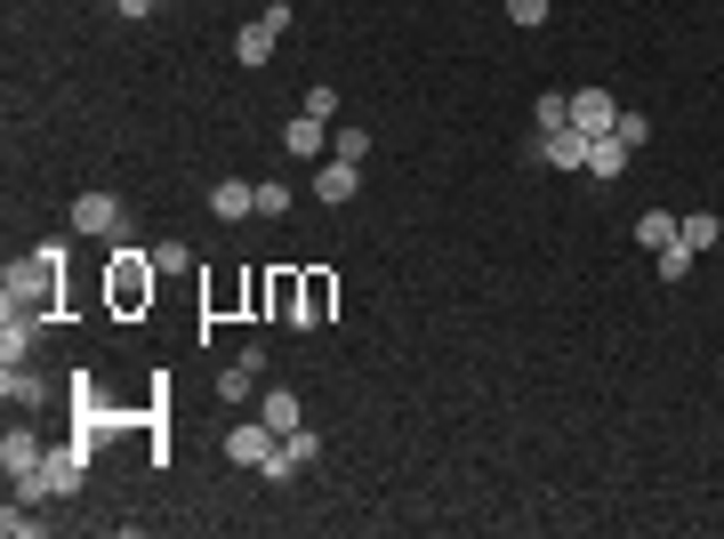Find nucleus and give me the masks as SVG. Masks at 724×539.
<instances>
[{"mask_svg": "<svg viewBox=\"0 0 724 539\" xmlns=\"http://www.w3.org/2000/svg\"><path fill=\"white\" fill-rule=\"evenodd\" d=\"M153 282H161V266L121 233V242H113V266H106V307H113V315H146V307H153Z\"/></svg>", "mask_w": 724, "mask_h": 539, "instance_id": "nucleus-2", "label": "nucleus"}, {"mask_svg": "<svg viewBox=\"0 0 724 539\" xmlns=\"http://www.w3.org/2000/svg\"><path fill=\"white\" fill-rule=\"evenodd\" d=\"M298 467H306V459H298V451H290V443H274V451H266V467H258V476H266V483H274V491H282V483H290V476H298Z\"/></svg>", "mask_w": 724, "mask_h": 539, "instance_id": "nucleus-21", "label": "nucleus"}, {"mask_svg": "<svg viewBox=\"0 0 724 539\" xmlns=\"http://www.w3.org/2000/svg\"><path fill=\"white\" fill-rule=\"evenodd\" d=\"M57 282H65V242H41L24 250L9 275H0V315H57Z\"/></svg>", "mask_w": 724, "mask_h": 539, "instance_id": "nucleus-1", "label": "nucleus"}, {"mask_svg": "<svg viewBox=\"0 0 724 539\" xmlns=\"http://www.w3.org/2000/svg\"><path fill=\"white\" fill-rule=\"evenodd\" d=\"M547 9H556V0H507V17L524 24V32H539V24H547Z\"/></svg>", "mask_w": 724, "mask_h": 539, "instance_id": "nucleus-27", "label": "nucleus"}, {"mask_svg": "<svg viewBox=\"0 0 724 539\" xmlns=\"http://www.w3.org/2000/svg\"><path fill=\"white\" fill-rule=\"evenodd\" d=\"M676 233H684V218H668V210H644V218H636V242H644V250H668Z\"/></svg>", "mask_w": 724, "mask_h": 539, "instance_id": "nucleus-20", "label": "nucleus"}, {"mask_svg": "<svg viewBox=\"0 0 724 539\" xmlns=\"http://www.w3.org/2000/svg\"><path fill=\"white\" fill-rule=\"evenodd\" d=\"M532 121H539V129H564V121H572V97H564V89H547L539 106H532Z\"/></svg>", "mask_w": 724, "mask_h": 539, "instance_id": "nucleus-23", "label": "nucleus"}, {"mask_svg": "<svg viewBox=\"0 0 724 539\" xmlns=\"http://www.w3.org/2000/svg\"><path fill=\"white\" fill-rule=\"evenodd\" d=\"M274 443H282V435H274L266 419H241V427L226 435V459H234V467H266V451H274Z\"/></svg>", "mask_w": 724, "mask_h": 539, "instance_id": "nucleus-10", "label": "nucleus"}, {"mask_svg": "<svg viewBox=\"0 0 724 539\" xmlns=\"http://www.w3.org/2000/svg\"><path fill=\"white\" fill-rule=\"evenodd\" d=\"M612 138H619V146H628V153H636V146L652 138V121H644V113H628V106H619V121H612Z\"/></svg>", "mask_w": 724, "mask_h": 539, "instance_id": "nucleus-26", "label": "nucleus"}, {"mask_svg": "<svg viewBox=\"0 0 724 539\" xmlns=\"http://www.w3.org/2000/svg\"><path fill=\"white\" fill-rule=\"evenodd\" d=\"M258 379H266V347H241V355H234V370L218 379V395H226V402H258V395H266Z\"/></svg>", "mask_w": 724, "mask_h": 539, "instance_id": "nucleus-8", "label": "nucleus"}, {"mask_svg": "<svg viewBox=\"0 0 724 539\" xmlns=\"http://www.w3.org/2000/svg\"><path fill=\"white\" fill-rule=\"evenodd\" d=\"M323 138H330V121H315V113H298V121L282 129V146H290L298 161H323Z\"/></svg>", "mask_w": 724, "mask_h": 539, "instance_id": "nucleus-17", "label": "nucleus"}, {"mask_svg": "<svg viewBox=\"0 0 724 539\" xmlns=\"http://www.w3.org/2000/svg\"><path fill=\"white\" fill-rule=\"evenodd\" d=\"M41 315H0V362H24L32 355V339H41Z\"/></svg>", "mask_w": 724, "mask_h": 539, "instance_id": "nucleus-16", "label": "nucleus"}, {"mask_svg": "<svg viewBox=\"0 0 724 539\" xmlns=\"http://www.w3.org/2000/svg\"><path fill=\"white\" fill-rule=\"evenodd\" d=\"M266 315L298 330V275H290V266H282V275H266Z\"/></svg>", "mask_w": 724, "mask_h": 539, "instance_id": "nucleus-18", "label": "nucleus"}, {"mask_svg": "<svg viewBox=\"0 0 724 539\" xmlns=\"http://www.w3.org/2000/svg\"><path fill=\"white\" fill-rule=\"evenodd\" d=\"M153 266H161V275H194V250H186V242H161Z\"/></svg>", "mask_w": 724, "mask_h": 539, "instance_id": "nucleus-29", "label": "nucleus"}, {"mask_svg": "<svg viewBox=\"0 0 724 539\" xmlns=\"http://www.w3.org/2000/svg\"><path fill=\"white\" fill-rule=\"evenodd\" d=\"M258 419H266L274 435H298V427H306V402H298L290 387H266V395H258Z\"/></svg>", "mask_w": 724, "mask_h": 539, "instance_id": "nucleus-14", "label": "nucleus"}, {"mask_svg": "<svg viewBox=\"0 0 724 539\" xmlns=\"http://www.w3.org/2000/svg\"><path fill=\"white\" fill-rule=\"evenodd\" d=\"M330 307H338V282L323 275V266H306V275H298V330H323Z\"/></svg>", "mask_w": 724, "mask_h": 539, "instance_id": "nucleus-7", "label": "nucleus"}, {"mask_svg": "<svg viewBox=\"0 0 724 539\" xmlns=\"http://www.w3.org/2000/svg\"><path fill=\"white\" fill-rule=\"evenodd\" d=\"M532 153L547 161V170H588V129H539V138H532Z\"/></svg>", "mask_w": 724, "mask_h": 539, "instance_id": "nucleus-6", "label": "nucleus"}, {"mask_svg": "<svg viewBox=\"0 0 724 539\" xmlns=\"http://www.w3.org/2000/svg\"><path fill=\"white\" fill-rule=\"evenodd\" d=\"M693 258H701V250H693V242L676 233V242L661 250V282H684V275H693Z\"/></svg>", "mask_w": 724, "mask_h": 539, "instance_id": "nucleus-22", "label": "nucleus"}, {"mask_svg": "<svg viewBox=\"0 0 724 539\" xmlns=\"http://www.w3.org/2000/svg\"><path fill=\"white\" fill-rule=\"evenodd\" d=\"M290 201H298V193H290L282 178H266V186H258V218H290Z\"/></svg>", "mask_w": 724, "mask_h": 539, "instance_id": "nucleus-24", "label": "nucleus"}, {"mask_svg": "<svg viewBox=\"0 0 724 539\" xmlns=\"http://www.w3.org/2000/svg\"><path fill=\"white\" fill-rule=\"evenodd\" d=\"M0 395H9L17 411H41V402H49V379H41L32 362H9V370H0Z\"/></svg>", "mask_w": 724, "mask_h": 539, "instance_id": "nucleus-13", "label": "nucleus"}, {"mask_svg": "<svg viewBox=\"0 0 724 539\" xmlns=\"http://www.w3.org/2000/svg\"><path fill=\"white\" fill-rule=\"evenodd\" d=\"M41 459H49V443L32 427H9V443H0V467H9V483H24V476H41Z\"/></svg>", "mask_w": 724, "mask_h": 539, "instance_id": "nucleus-9", "label": "nucleus"}, {"mask_svg": "<svg viewBox=\"0 0 724 539\" xmlns=\"http://www.w3.org/2000/svg\"><path fill=\"white\" fill-rule=\"evenodd\" d=\"M73 233H97V242H121V233H129V210H121V193H73Z\"/></svg>", "mask_w": 724, "mask_h": 539, "instance_id": "nucleus-5", "label": "nucleus"}, {"mask_svg": "<svg viewBox=\"0 0 724 539\" xmlns=\"http://www.w3.org/2000/svg\"><path fill=\"white\" fill-rule=\"evenodd\" d=\"M0 531H9V539H41V516H32L24 499H9V516H0Z\"/></svg>", "mask_w": 724, "mask_h": 539, "instance_id": "nucleus-25", "label": "nucleus"}, {"mask_svg": "<svg viewBox=\"0 0 724 539\" xmlns=\"http://www.w3.org/2000/svg\"><path fill=\"white\" fill-rule=\"evenodd\" d=\"M298 113H315V121H330V113H338V89H330V81H315V89H306V106H298Z\"/></svg>", "mask_w": 724, "mask_h": 539, "instance_id": "nucleus-30", "label": "nucleus"}, {"mask_svg": "<svg viewBox=\"0 0 724 539\" xmlns=\"http://www.w3.org/2000/svg\"><path fill=\"white\" fill-rule=\"evenodd\" d=\"M89 451H97V443H81V435H73L65 451H49V459H41V476H24V483H17V499H24V508H41V499L81 491V476H89Z\"/></svg>", "mask_w": 724, "mask_h": 539, "instance_id": "nucleus-3", "label": "nucleus"}, {"mask_svg": "<svg viewBox=\"0 0 724 539\" xmlns=\"http://www.w3.org/2000/svg\"><path fill=\"white\" fill-rule=\"evenodd\" d=\"M210 218H226V226L258 218V186H241V178H218V186H210Z\"/></svg>", "mask_w": 724, "mask_h": 539, "instance_id": "nucleus-12", "label": "nucleus"}, {"mask_svg": "<svg viewBox=\"0 0 724 539\" xmlns=\"http://www.w3.org/2000/svg\"><path fill=\"white\" fill-rule=\"evenodd\" d=\"M612 121H619V97H612V89H572V129H588V138H604Z\"/></svg>", "mask_w": 724, "mask_h": 539, "instance_id": "nucleus-11", "label": "nucleus"}, {"mask_svg": "<svg viewBox=\"0 0 724 539\" xmlns=\"http://www.w3.org/2000/svg\"><path fill=\"white\" fill-rule=\"evenodd\" d=\"M113 9H121V17H153V0H113Z\"/></svg>", "mask_w": 724, "mask_h": 539, "instance_id": "nucleus-32", "label": "nucleus"}, {"mask_svg": "<svg viewBox=\"0 0 724 539\" xmlns=\"http://www.w3.org/2000/svg\"><path fill=\"white\" fill-rule=\"evenodd\" d=\"M153 9H161V0H153Z\"/></svg>", "mask_w": 724, "mask_h": 539, "instance_id": "nucleus-33", "label": "nucleus"}, {"mask_svg": "<svg viewBox=\"0 0 724 539\" xmlns=\"http://www.w3.org/2000/svg\"><path fill=\"white\" fill-rule=\"evenodd\" d=\"M716 233H724V226H716L708 210H701V218H684V242H693V250H716Z\"/></svg>", "mask_w": 724, "mask_h": 539, "instance_id": "nucleus-31", "label": "nucleus"}, {"mask_svg": "<svg viewBox=\"0 0 724 539\" xmlns=\"http://www.w3.org/2000/svg\"><path fill=\"white\" fill-rule=\"evenodd\" d=\"M315 193H323L330 210H338V201H355V193H363V170H355V161H338V153H330L323 170H315Z\"/></svg>", "mask_w": 724, "mask_h": 539, "instance_id": "nucleus-15", "label": "nucleus"}, {"mask_svg": "<svg viewBox=\"0 0 724 539\" xmlns=\"http://www.w3.org/2000/svg\"><path fill=\"white\" fill-rule=\"evenodd\" d=\"M338 161H355V170H363V161H370V129H338Z\"/></svg>", "mask_w": 724, "mask_h": 539, "instance_id": "nucleus-28", "label": "nucleus"}, {"mask_svg": "<svg viewBox=\"0 0 724 539\" xmlns=\"http://www.w3.org/2000/svg\"><path fill=\"white\" fill-rule=\"evenodd\" d=\"M619 170H628V146H619L612 129H604V138H588V178H619Z\"/></svg>", "mask_w": 724, "mask_h": 539, "instance_id": "nucleus-19", "label": "nucleus"}, {"mask_svg": "<svg viewBox=\"0 0 724 539\" xmlns=\"http://www.w3.org/2000/svg\"><path fill=\"white\" fill-rule=\"evenodd\" d=\"M282 32H290V0H266V17H250V24L234 32V64H266Z\"/></svg>", "mask_w": 724, "mask_h": 539, "instance_id": "nucleus-4", "label": "nucleus"}]
</instances>
